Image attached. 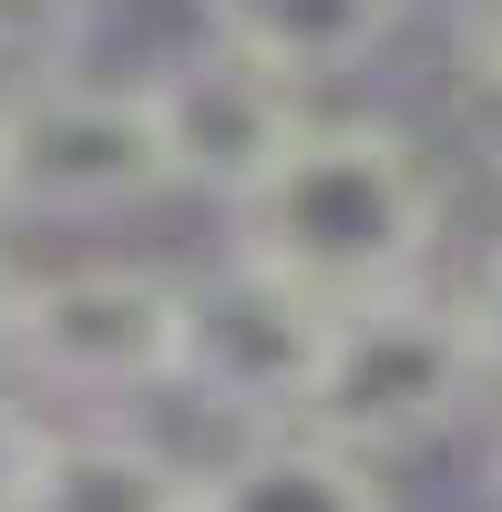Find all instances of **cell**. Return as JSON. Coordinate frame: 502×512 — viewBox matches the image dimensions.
<instances>
[{"mask_svg":"<svg viewBox=\"0 0 502 512\" xmlns=\"http://www.w3.org/2000/svg\"><path fill=\"white\" fill-rule=\"evenodd\" d=\"M175 195V154L144 82L113 72H31L0 93V216L31 226H113Z\"/></svg>","mask_w":502,"mask_h":512,"instance_id":"cell-3","label":"cell"},{"mask_svg":"<svg viewBox=\"0 0 502 512\" xmlns=\"http://www.w3.org/2000/svg\"><path fill=\"white\" fill-rule=\"evenodd\" d=\"M441 216L451 195L431 175V154L380 113H308V134L277 154V175L236 205V256L318 287L328 308L349 297H380V287H410L431 277L441 256Z\"/></svg>","mask_w":502,"mask_h":512,"instance_id":"cell-1","label":"cell"},{"mask_svg":"<svg viewBox=\"0 0 502 512\" xmlns=\"http://www.w3.org/2000/svg\"><path fill=\"white\" fill-rule=\"evenodd\" d=\"M462 62H472V82L502 103V0H462Z\"/></svg>","mask_w":502,"mask_h":512,"instance_id":"cell-11","label":"cell"},{"mask_svg":"<svg viewBox=\"0 0 502 512\" xmlns=\"http://www.w3.org/2000/svg\"><path fill=\"white\" fill-rule=\"evenodd\" d=\"M154 123H164V154H175V195L205 205H236L277 175V154L308 134V82H287L277 62H257L246 41H226L205 21L185 52H164L144 72Z\"/></svg>","mask_w":502,"mask_h":512,"instance_id":"cell-5","label":"cell"},{"mask_svg":"<svg viewBox=\"0 0 502 512\" xmlns=\"http://www.w3.org/2000/svg\"><path fill=\"white\" fill-rule=\"evenodd\" d=\"M472 492H482V512H502V420H492V441H482V472H472Z\"/></svg>","mask_w":502,"mask_h":512,"instance_id":"cell-14","label":"cell"},{"mask_svg":"<svg viewBox=\"0 0 502 512\" xmlns=\"http://www.w3.org/2000/svg\"><path fill=\"white\" fill-rule=\"evenodd\" d=\"M21 512H195V482L134 431V420L93 410L82 431L41 441V472H31Z\"/></svg>","mask_w":502,"mask_h":512,"instance_id":"cell-9","label":"cell"},{"mask_svg":"<svg viewBox=\"0 0 502 512\" xmlns=\"http://www.w3.org/2000/svg\"><path fill=\"white\" fill-rule=\"evenodd\" d=\"M492 390L502 379H492V349H482L472 308L451 287L410 277V287H380V297H349V308L328 318L308 431L349 441L369 461H410V451L451 441Z\"/></svg>","mask_w":502,"mask_h":512,"instance_id":"cell-2","label":"cell"},{"mask_svg":"<svg viewBox=\"0 0 502 512\" xmlns=\"http://www.w3.org/2000/svg\"><path fill=\"white\" fill-rule=\"evenodd\" d=\"M195 512H390L380 461L287 420V431H257L216 482L195 492Z\"/></svg>","mask_w":502,"mask_h":512,"instance_id":"cell-7","label":"cell"},{"mask_svg":"<svg viewBox=\"0 0 502 512\" xmlns=\"http://www.w3.org/2000/svg\"><path fill=\"white\" fill-rule=\"evenodd\" d=\"M41 441H52V431L0 390V512H21V492H31V472H41Z\"/></svg>","mask_w":502,"mask_h":512,"instance_id":"cell-10","label":"cell"},{"mask_svg":"<svg viewBox=\"0 0 502 512\" xmlns=\"http://www.w3.org/2000/svg\"><path fill=\"white\" fill-rule=\"evenodd\" d=\"M11 369L52 400L123 410L185 369V277L144 267V256H82L21 287Z\"/></svg>","mask_w":502,"mask_h":512,"instance_id":"cell-4","label":"cell"},{"mask_svg":"<svg viewBox=\"0 0 502 512\" xmlns=\"http://www.w3.org/2000/svg\"><path fill=\"white\" fill-rule=\"evenodd\" d=\"M462 308H472L482 349H492V379H502V236L482 246V267H472V287H462Z\"/></svg>","mask_w":502,"mask_h":512,"instance_id":"cell-12","label":"cell"},{"mask_svg":"<svg viewBox=\"0 0 502 512\" xmlns=\"http://www.w3.org/2000/svg\"><path fill=\"white\" fill-rule=\"evenodd\" d=\"M205 21L226 41H246L257 62H277L287 82H339V72H369L400 41L410 0H205Z\"/></svg>","mask_w":502,"mask_h":512,"instance_id":"cell-8","label":"cell"},{"mask_svg":"<svg viewBox=\"0 0 502 512\" xmlns=\"http://www.w3.org/2000/svg\"><path fill=\"white\" fill-rule=\"evenodd\" d=\"M328 297L257 267V256H216L205 277H185V379L216 390L226 410L267 420H308V390H318V359H328Z\"/></svg>","mask_w":502,"mask_h":512,"instance_id":"cell-6","label":"cell"},{"mask_svg":"<svg viewBox=\"0 0 502 512\" xmlns=\"http://www.w3.org/2000/svg\"><path fill=\"white\" fill-rule=\"evenodd\" d=\"M21 267H11V246H0V369H11V328H21Z\"/></svg>","mask_w":502,"mask_h":512,"instance_id":"cell-13","label":"cell"}]
</instances>
